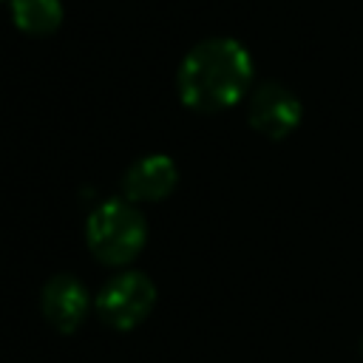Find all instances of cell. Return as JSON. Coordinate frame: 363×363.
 Here are the masks:
<instances>
[{
  "label": "cell",
  "mask_w": 363,
  "mask_h": 363,
  "mask_svg": "<svg viewBox=\"0 0 363 363\" xmlns=\"http://www.w3.org/2000/svg\"><path fill=\"white\" fill-rule=\"evenodd\" d=\"M252 82V57L233 37H207L193 45L176 77L179 99L199 113L233 108Z\"/></svg>",
  "instance_id": "cell-1"
},
{
  "label": "cell",
  "mask_w": 363,
  "mask_h": 363,
  "mask_svg": "<svg viewBox=\"0 0 363 363\" xmlns=\"http://www.w3.org/2000/svg\"><path fill=\"white\" fill-rule=\"evenodd\" d=\"M147 241V221L128 199L99 201L85 221V244L91 255L108 267L130 264Z\"/></svg>",
  "instance_id": "cell-2"
},
{
  "label": "cell",
  "mask_w": 363,
  "mask_h": 363,
  "mask_svg": "<svg viewBox=\"0 0 363 363\" xmlns=\"http://www.w3.org/2000/svg\"><path fill=\"white\" fill-rule=\"evenodd\" d=\"M156 303V284L139 272V269H125L116 272L96 295V312L111 329H133L139 326Z\"/></svg>",
  "instance_id": "cell-3"
},
{
  "label": "cell",
  "mask_w": 363,
  "mask_h": 363,
  "mask_svg": "<svg viewBox=\"0 0 363 363\" xmlns=\"http://www.w3.org/2000/svg\"><path fill=\"white\" fill-rule=\"evenodd\" d=\"M250 125L267 139L289 136L301 122V99L281 82H261L250 96Z\"/></svg>",
  "instance_id": "cell-4"
},
{
  "label": "cell",
  "mask_w": 363,
  "mask_h": 363,
  "mask_svg": "<svg viewBox=\"0 0 363 363\" xmlns=\"http://www.w3.org/2000/svg\"><path fill=\"white\" fill-rule=\"evenodd\" d=\"M40 309L43 318L62 335H71L82 326L88 309H91V295L85 284L71 275V272H57L43 284L40 292Z\"/></svg>",
  "instance_id": "cell-5"
},
{
  "label": "cell",
  "mask_w": 363,
  "mask_h": 363,
  "mask_svg": "<svg viewBox=\"0 0 363 363\" xmlns=\"http://www.w3.org/2000/svg\"><path fill=\"white\" fill-rule=\"evenodd\" d=\"M176 182H179L176 162L164 153H147L125 170L122 190H125L128 201L150 204V201H162L164 196H170Z\"/></svg>",
  "instance_id": "cell-6"
},
{
  "label": "cell",
  "mask_w": 363,
  "mask_h": 363,
  "mask_svg": "<svg viewBox=\"0 0 363 363\" xmlns=\"http://www.w3.org/2000/svg\"><path fill=\"white\" fill-rule=\"evenodd\" d=\"M11 20L23 34L48 37L62 23L60 0H11Z\"/></svg>",
  "instance_id": "cell-7"
}]
</instances>
